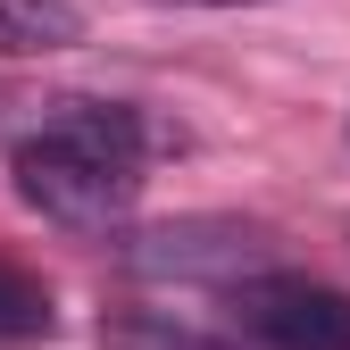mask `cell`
<instances>
[{"instance_id": "obj_1", "label": "cell", "mask_w": 350, "mask_h": 350, "mask_svg": "<svg viewBox=\"0 0 350 350\" xmlns=\"http://www.w3.org/2000/svg\"><path fill=\"white\" fill-rule=\"evenodd\" d=\"M142 159H150L142 109L59 100V109H42L33 134H17L9 175H17V200L33 217L75 226V234H109V226H125V208L142 192Z\"/></svg>"}, {"instance_id": "obj_2", "label": "cell", "mask_w": 350, "mask_h": 350, "mask_svg": "<svg viewBox=\"0 0 350 350\" xmlns=\"http://www.w3.org/2000/svg\"><path fill=\"white\" fill-rule=\"evenodd\" d=\"M275 258V234L250 226V217H175V226H150L125 242V267L142 275H208V284H234L258 275Z\"/></svg>"}, {"instance_id": "obj_3", "label": "cell", "mask_w": 350, "mask_h": 350, "mask_svg": "<svg viewBox=\"0 0 350 350\" xmlns=\"http://www.w3.org/2000/svg\"><path fill=\"white\" fill-rule=\"evenodd\" d=\"M242 334L258 350H350V292L309 275H258L242 292Z\"/></svg>"}, {"instance_id": "obj_4", "label": "cell", "mask_w": 350, "mask_h": 350, "mask_svg": "<svg viewBox=\"0 0 350 350\" xmlns=\"http://www.w3.org/2000/svg\"><path fill=\"white\" fill-rule=\"evenodd\" d=\"M100 350H242L234 334L192 325L175 309H109L100 317Z\"/></svg>"}, {"instance_id": "obj_5", "label": "cell", "mask_w": 350, "mask_h": 350, "mask_svg": "<svg viewBox=\"0 0 350 350\" xmlns=\"http://www.w3.org/2000/svg\"><path fill=\"white\" fill-rule=\"evenodd\" d=\"M83 42L75 0H0V59H51Z\"/></svg>"}, {"instance_id": "obj_6", "label": "cell", "mask_w": 350, "mask_h": 350, "mask_svg": "<svg viewBox=\"0 0 350 350\" xmlns=\"http://www.w3.org/2000/svg\"><path fill=\"white\" fill-rule=\"evenodd\" d=\"M51 325H59L51 284H42V275H25L17 258H0V350H9V342H42Z\"/></svg>"}, {"instance_id": "obj_7", "label": "cell", "mask_w": 350, "mask_h": 350, "mask_svg": "<svg viewBox=\"0 0 350 350\" xmlns=\"http://www.w3.org/2000/svg\"><path fill=\"white\" fill-rule=\"evenodd\" d=\"M150 9H267V0H150Z\"/></svg>"}]
</instances>
